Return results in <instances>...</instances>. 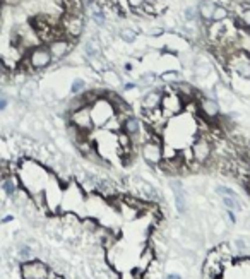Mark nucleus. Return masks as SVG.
I'll use <instances>...</instances> for the list:
<instances>
[{
	"instance_id": "obj_22",
	"label": "nucleus",
	"mask_w": 250,
	"mask_h": 279,
	"mask_svg": "<svg viewBox=\"0 0 250 279\" xmlns=\"http://www.w3.org/2000/svg\"><path fill=\"white\" fill-rule=\"evenodd\" d=\"M166 33V30L165 28L161 26V24H153V28H151V30H147V36H149V38H159V36H163Z\"/></svg>"
},
{
	"instance_id": "obj_7",
	"label": "nucleus",
	"mask_w": 250,
	"mask_h": 279,
	"mask_svg": "<svg viewBox=\"0 0 250 279\" xmlns=\"http://www.w3.org/2000/svg\"><path fill=\"white\" fill-rule=\"evenodd\" d=\"M76 45L77 42H72V40L65 38V36H57V38H53L47 43V47L53 57V62H62L71 55Z\"/></svg>"
},
{
	"instance_id": "obj_11",
	"label": "nucleus",
	"mask_w": 250,
	"mask_h": 279,
	"mask_svg": "<svg viewBox=\"0 0 250 279\" xmlns=\"http://www.w3.org/2000/svg\"><path fill=\"white\" fill-rule=\"evenodd\" d=\"M48 269L42 262H28L23 264V277L24 279H45Z\"/></svg>"
},
{
	"instance_id": "obj_16",
	"label": "nucleus",
	"mask_w": 250,
	"mask_h": 279,
	"mask_svg": "<svg viewBox=\"0 0 250 279\" xmlns=\"http://www.w3.org/2000/svg\"><path fill=\"white\" fill-rule=\"evenodd\" d=\"M117 36L120 38V42H124L127 45H132L137 42L139 31L134 30V28H130V26H125V28H120V30H118Z\"/></svg>"
},
{
	"instance_id": "obj_6",
	"label": "nucleus",
	"mask_w": 250,
	"mask_h": 279,
	"mask_svg": "<svg viewBox=\"0 0 250 279\" xmlns=\"http://www.w3.org/2000/svg\"><path fill=\"white\" fill-rule=\"evenodd\" d=\"M139 153L146 165L158 166L163 161V137H153L141 142Z\"/></svg>"
},
{
	"instance_id": "obj_24",
	"label": "nucleus",
	"mask_w": 250,
	"mask_h": 279,
	"mask_svg": "<svg viewBox=\"0 0 250 279\" xmlns=\"http://www.w3.org/2000/svg\"><path fill=\"white\" fill-rule=\"evenodd\" d=\"M7 105H9V101H7V98L0 96V112H4V110L7 108Z\"/></svg>"
},
{
	"instance_id": "obj_23",
	"label": "nucleus",
	"mask_w": 250,
	"mask_h": 279,
	"mask_svg": "<svg viewBox=\"0 0 250 279\" xmlns=\"http://www.w3.org/2000/svg\"><path fill=\"white\" fill-rule=\"evenodd\" d=\"M147 2V0H125V4H127V7H129L130 11H134V9H141L142 6Z\"/></svg>"
},
{
	"instance_id": "obj_10",
	"label": "nucleus",
	"mask_w": 250,
	"mask_h": 279,
	"mask_svg": "<svg viewBox=\"0 0 250 279\" xmlns=\"http://www.w3.org/2000/svg\"><path fill=\"white\" fill-rule=\"evenodd\" d=\"M161 98H163V83L161 86H154V88H149V91L144 93L141 96V112H154V110L159 108L161 105Z\"/></svg>"
},
{
	"instance_id": "obj_3",
	"label": "nucleus",
	"mask_w": 250,
	"mask_h": 279,
	"mask_svg": "<svg viewBox=\"0 0 250 279\" xmlns=\"http://www.w3.org/2000/svg\"><path fill=\"white\" fill-rule=\"evenodd\" d=\"M214 141H212L209 134H197L188 147H190L194 161L199 163V165H206L209 159L214 156Z\"/></svg>"
},
{
	"instance_id": "obj_17",
	"label": "nucleus",
	"mask_w": 250,
	"mask_h": 279,
	"mask_svg": "<svg viewBox=\"0 0 250 279\" xmlns=\"http://www.w3.org/2000/svg\"><path fill=\"white\" fill-rule=\"evenodd\" d=\"M158 81H159V76H156L154 72H144V74H141V77H139V81H137V86L139 88H154V86L158 84Z\"/></svg>"
},
{
	"instance_id": "obj_19",
	"label": "nucleus",
	"mask_w": 250,
	"mask_h": 279,
	"mask_svg": "<svg viewBox=\"0 0 250 279\" xmlns=\"http://www.w3.org/2000/svg\"><path fill=\"white\" fill-rule=\"evenodd\" d=\"M159 81L163 84H177L178 81H182V74L178 71H165L159 76Z\"/></svg>"
},
{
	"instance_id": "obj_27",
	"label": "nucleus",
	"mask_w": 250,
	"mask_h": 279,
	"mask_svg": "<svg viewBox=\"0 0 250 279\" xmlns=\"http://www.w3.org/2000/svg\"><path fill=\"white\" fill-rule=\"evenodd\" d=\"M247 33H248V36H250V30H248V31H247Z\"/></svg>"
},
{
	"instance_id": "obj_26",
	"label": "nucleus",
	"mask_w": 250,
	"mask_h": 279,
	"mask_svg": "<svg viewBox=\"0 0 250 279\" xmlns=\"http://www.w3.org/2000/svg\"><path fill=\"white\" fill-rule=\"evenodd\" d=\"M0 19H2V6H0Z\"/></svg>"
},
{
	"instance_id": "obj_5",
	"label": "nucleus",
	"mask_w": 250,
	"mask_h": 279,
	"mask_svg": "<svg viewBox=\"0 0 250 279\" xmlns=\"http://www.w3.org/2000/svg\"><path fill=\"white\" fill-rule=\"evenodd\" d=\"M89 112H91V118H93V125L94 129H103V125L110 120V117H113L115 113V106L112 105V101L108 100L106 96L98 98L94 103L89 106Z\"/></svg>"
},
{
	"instance_id": "obj_14",
	"label": "nucleus",
	"mask_w": 250,
	"mask_h": 279,
	"mask_svg": "<svg viewBox=\"0 0 250 279\" xmlns=\"http://www.w3.org/2000/svg\"><path fill=\"white\" fill-rule=\"evenodd\" d=\"M233 23H235V26L238 28V30H243V31H248L250 30V4L243 2V9H241L240 14H236L235 18H231Z\"/></svg>"
},
{
	"instance_id": "obj_20",
	"label": "nucleus",
	"mask_w": 250,
	"mask_h": 279,
	"mask_svg": "<svg viewBox=\"0 0 250 279\" xmlns=\"http://www.w3.org/2000/svg\"><path fill=\"white\" fill-rule=\"evenodd\" d=\"M182 19H183V23H197V19H199L197 7H195V6L185 7L183 12H182Z\"/></svg>"
},
{
	"instance_id": "obj_18",
	"label": "nucleus",
	"mask_w": 250,
	"mask_h": 279,
	"mask_svg": "<svg viewBox=\"0 0 250 279\" xmlns=\"http://www.w3.org/2000/svg\"><path fill=\"white\" fill-rule=\"evenodd\" d=\"M231 18V12H229V7L226 6H216L214 12H212L211 23H223L226 19Z\"/></svg>"
},
{
	"instance_id": "obj_25",
	"label": "nucleus",
	"mask_w": 250,
	"mask_h": 279,
	"mask_svg": "<svg viewBox=\"0 0 250 279\" xmlns=\"http://www.w3.org/2000/svg\"><path fill=\"white\" fill-rule=\"evenodd\" d=\"M4 67H6V64H4V59H2V55H0V71H2Z\"/></svg>"
},
{
	"instance_id": "obj_4",
	"label": "nucleus",
	"mask_w": 250,
	"mask_h": 279,
	"mask_svg": "<svg viewBox=\"0 0 250 279\" xmlns=\"http://www.w3.org/2000/svg\"><path fill=\"white\" fill-rule=\"evenodd\" d=\"M24 57H26L28 64L31 65V69L35 72L47 71V69H50V65L53 64V57H52L50 50H48L47 43H38V45H35V47H31Z\"/></svg>"
},
{
	"instance_id": "obj_2",
	"label": "nucleus",
	"mask_w": 250,
	"mask_h": 279,
	"mask_svg": "<svg viewBox=\"0 0 250 279\" xmlns=\"http://www.w3.org/2000/svg\"><path fill=\"white\" fill-rule=\"evenodd\" d=\"M226 72L240 79L250 81V52L245 48H236L228 55Z\"/></svg>"
},
{
	"instance_id": "obj_15",
	"label": "nucleus",
	"mask_w": 250,
	"mask_h": 279,
	"mask_svg": "<svg viewBox=\"0 0 250 279\" xmlns=\"http://www.w3.org/2000/svg\"><path fill=\"white\" fill-rule=\"evenodd\" d=\"M124 118H125V115L115 113L113 117H110V120L103 125V129H101V130H105V132H108V134H113V135H115V134H118V132H122V125H124Z\"/></svg>"
},
{
	"instance_id": "obj_9",
	"label": "nucleus",
	"mask_w": 250,
	"mask_h": 279,
	"mask_svg": "<svg viewBox=\"0 0 250 279\" xmlns=\"http://www.w3.org/2000/svg\"><path fill=\"white\" fill-rule=\"evenodd\" d=\"M199 103V113L202 115L204 118H207L209 122H212V124H216V120L221 117V105L219 101L216 100V98H211L207 96V94H202V96L197 100Z\"/></svg>"
},
{
	"instance_id": "obj_12",
	"label": "nucleus",
	"mask_w": 250,
	"mask_h": 279,
	"mask_svg": "<svg viewBox=\"0 0 250 279\" xmlns=\"http://www.w3.org/2000/svg\"><path fill=\"white\" fill-rule=\"evenodd\" d=\"M100 77H101V83H103L108 89H115V88H120V86H122L120 74L115 71L112 65H110V67H106L105 71H101Z\"/></svg>"
},
{
	"instance_id": "obj_1",
	"label": "nucleus",
	"mask_w": 250,
	"mask_h": 279,
	"mask_svg": "<svg viewBox=\"0 0 250 279\" xmlns=\"http://www.w3.org/2000/svg\"><path fill=\"white\" fill-rule=\"evenodd\" d=\"M59 30L65 38L72 40V42H79V38L86 30V16L62 12L59 19Z\"/></svg>"
},
{
	"instance_id": "obj_13",
	"label": "nucleus",
	"mask_w": 250,
	"mask_h": 279,
	"mask_svg": "<svg viewBox=\"0 0 250 279\" xmlns=\"http://www.w3.org/2000/svg\"><path fill=\"white\" fill-rule=\"evenodd\" d=\"M216 6L218 4L214 2V0H199L197 2V14H199V21L202 24H207L211 23V18H212V12H214Z\"/></svg>"
},
{
	"instance_id": "obj_8",
	"label": "nucleus",
	"mask_w": 250,
	"mask_h": 279,
	"mask_svg": "<svg viewBox=\"0 0 250 279\" xmlns=\"http://www.w3.org/2000/svg\"><path fill=\"white\" fill-rule=\"evenodd\" d=\"M65 122L72 124L77 130H81V132H93V130H96L93 125L89 106H84V108H79V110H76V112L69 113V117Z\"/></svg>"
},
{
	"instance_id": "obj_21",
	"label": "nucleus",
	"mask_w": 250,
	"mask_h": 279,
	"mask_svg": "<svg viewBox=\"0 0 250 279\" xmlns=\"http://www.w3.org/2000/svg\"><path fill=\"white\" fill-rule=\"evenodd\" d=\"M86 88H88V84H86L84 79H74L71 86V94H81Z\"/></svg>"
}]
</instances>
